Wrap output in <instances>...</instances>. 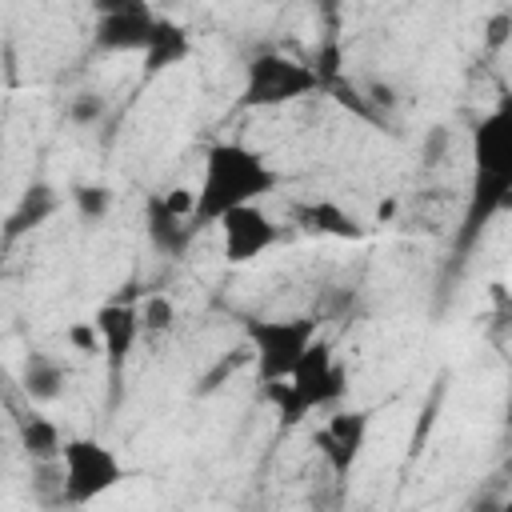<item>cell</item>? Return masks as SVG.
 I'll use <instances>...</instances> for the list:
<instances>
[{
    "mask_svg": "<svg viewBox=\"0 0 512 512\" xmlns=\"http://www.w3.org/2000/svg\"><path fill=\"white\" fill-rule=\"evenodd\" d=\"M64 388H68V368L48 352H28L20 368V392L28 396V404H52L64 396Z\"/></svg>",
    "mask_w": 512,
    "mask_h": 512,
    "instance_id": "cell-15",
    "label": "cell"
},
{
    "mask_svg": "<svg viewBox=\"0 0 512 512\" xmlns=\"http://www.w3.org/2000/svg\"><path fill=\"white\" fill-rule=\"evenodd\" d=\"M512 208V92L472 128V184L456 232V252H468L484 228Z\"/></svg>",
    "mask_w": 512,
    "mask_h": 512,
    "instance_id": "cell-1",
    "label": "cell"
},
{
    "mask_svg": "<svg viewBox=\"0 0 512 512\" xmlns=\"http://www.w3.org/2000/svg\"><path fill=\"white\" fill-rule=\"evenodd\" d=\"M156 12L144 0H104L96 8V28H92V44L100 52H148L152 36H156Z\"/></svg>",
    "mask_w": 512,
    "mask_h": 512,
    "instance_id": "cell-7",
    "label": "cell"
},
{
    "mask_svg": "<svg viewBox=\"0 0 512 512\" xmlns=\"http://www.w3.org/2000/svg\"><path fill=\"white\" fill-rule=\"evenodd\" d=\"M312 444L320 448L328 472L336 480H348L364 444H368V412L364 408H336L316 432H312Z\"/></svg>",
    "mask_w": 512,
    "mask_h": 512,
    "instance_id": "cell-8",
    "label": "cell"
},
{
    "mask_svg": "<svg viewBox=\"0 0 512 512\" xmlns=\"http://www.w3.org/2000/svg\"><path fill=\"white\" fill-rule=\"evenodd\" d=\"M104 112H108V100H104L100 92H92V88H84V92H76V96L68 100V120H72V124H80V128L100 124V120H104Z\"/></svg>",
    "mask_w": 512,
    "mask_h": 512,
    "instance_id": "cell-19",
    "label": "cell"
},
{
    "mask_svg": "<svg viewBox=\"0 0 512 512\" xmlns=\"http://www.w3.org/2000/svg\"><path fill=\"white\" fill-rule=\"evenodd\" d=\"M276 168L264 160V152L240 144V140H220L204 152V176L196 188V216L192 228L220 224L228 212L256 204L276 188Z\"/></svg>",
    "mask_w": 512,
    "mask_h": 512,
    "instance_id": "cell-2",
    "label": "cell"
},
{
    "mask_svg": "<svg viewBox=\"0 0 512 512\" xmlns=\"http://www.w3.org/2000/svg\"><path fill=\"white\" fill-rule=\"evenodd\" d=\"M12 424H16V440L28 456V464H56L64 456V432L56 428V420H48L36 408H12Z\"/></svg>",
    "mask_w": 512,
    "mask_h": 512,
    "instance_id": "cell-11",
    "label": "cell"
},
{
    "mask_svg": "<svg viewBox=\"0 0 512 512\" xmlns=\"http://www.w3.org/2000/svg\"><path fill=\"white\" fill-rule=\"evenodd\" d=\"M96 332H100V344H104V360H108V372L120 376L128 356L136 352L140 336H144V320H140V308L124 304V300H108L96 308L92 316Z\"/></svg>",
    "mask_w": 512,
    "mask_h": 512,
    "instance_id": "cell-10",
    "label": "cell"
},
{
    "mask_svg": "<svg viewBox=\"0 0 512 512\" xmlns=\"http://www.w3.org/2000/svg\"><path fill=\"white\" fill-rule=\"evenodd\" d=\"M72 208L84 224H104L112 212V188L108 184H76L72 188Z\"/></svg>",
    "mask_w": 512,
    "mask_h": 512,
    "instance_id": "cell-18",
    "label": "cell"
},
{
    "mask_svg": "<svg viewBox=\"0 0 512 512\" xmlns=\"http://www.w3.org/2000/svg\"><path fill=\"white\" fill-rule=\"evenodd\" d=\"M448 148H452V132H448L444 124H436V128L424 136V164H440Z\"/></svg>",
    "mask_w": 512,
    "mask_h": 512,
    "instance_id": "cell-24",
    "label": "cell"
},
{
    "mask_svg": "<svg viewBox=\"0 0 512 512\" xmlns=\"http://www.w3.org/2000/svg\"><path fill=\"white\" fill-rule=\"evenodd\" d=\"M64 340H68L76 352H84V356H96V352H104V344H100V332H96V324H92V320H80V324H72V328L64 332Z\"/></svg>",
    "mask_w": 512,
    "mask_h": 512,
    "instance_id": "cell-22",
    "label": "cell"
},
{
    "mask_svg": "<svg viewBox=\"0 0 512 512\" xmlns=\"http://www.w3.org/2000/svg\"><path fill=\"white\" fill-rule=\"evenodd\" d=\"M348 396V368L340 364L336 348L316 336V344L304 352V360L296 364V372L288 380L264 384V400L276 408L280 428H296L300 420H308L316 408H332Z\"/></svg>",
    "mask_w": 512,
    "mask_h": 512,
    "instance_id": "cell-3",
    "label": "cell"
},
{
    "mask_svg": "<svg viewBox=\"0 0 512 512\" xmlns=\"http://www.w3.org/2000/svg\"><path fill=\"white\" fill-rule=\"evenodd\" d=\"M500 512H512V500H504V504H500Z\"/></svg>",
    "mask_w": 512,
    "mask_h": 512,
    "instance_id": "cell-26",
    "label": "cell"
},
{
    "mask_svg": "<svg viewBox=\"0 0 512 512\" xmlns=\"http://www.w3.org/2000/svg\"><path fill=\"white\" fill-rule=\"evenodd\" d=\"M504 424L512 428V372H508V400H504Z\"/></svg>",
    "mask_w": 512,
    "mask_h": 512,
    "instance_id": "cell-25",
    "label": "cell"
},
{
    "mask_svg": "<svg viewBox=\"0 0 512 512\" xmlns=\"http://www.w3.org/2000/svg\"><path fill=\"white\" fill-rule=\"evenodd\" d=\"M56 208H60V192H56L52 184H32V188L16 200V208L8 212V220H4V232H0L4 248H12L20 236L44 228V224L56 216Z\"/></svg>",
    "mask_w": 512,
    "mask_h": 512,
    "instance_id": "cell-13",
    "label": "cell"
},
{
    "mask_svg": "<svg viewBox=\"0 0 512 512\" xmlns=\"http://www.w3.org/2000/svg\"><path fill=\"white\" fill-rule=\"evenodd\" d=\"M320 88V76L312 64H300L284 52H256L244 68V88H240V108H280L292 104L308 92Z\"/></svg>",
    "mask_w": 512,
    "mask_h": 512,
    "instance_id": "cell-5",
    "label": "cell"
},
{
    "mask_svg": "<svg viewBox=\"0 0 512 512\" xmlns=\"http://www.w3.org/2000/svg\"><path fill=\"white\" fill-rule=\"evenodd\" d=\"M216 228H220V248H224V260L228 264H248L256 256H264L280 240V224L260 204H248V208L228 212Z\"/></svg>",
    "mask_w": 512,
    "mask_h": 512,
    "instance_id": "cell-9",
    "label": "cell"
},
{
    "mask_svg": "<svg viewBox=\"0 0 512 512\" xmlns=\"http://www.w3.org/2000/svg\"><path fill=\"white\" fill-rule=\"evenodd\" d=\"M32 500L44 512L68 508V492H64V464H32Z\"/></svg>",
    "mask_w": 512,
    "mask_h": 512,
    "instance_id": "cell-17",
    "label": "cell"
},
{
    "mask_svg": "<svg viewBox=\"0 0 512 512\" xmlns=\"http://www.w3.org/2000/svg\"><path fill=\"white\" fill-rule=\"evenodd\" d=\"M320 320L316 316H252L244 324V344L252 348V364L260 384L288 380L304 352L316 344Z\"/></svg>",
    "mask_w": 512,
    "mask_h": 512,
    "instance_id": "cell-4",
    "label": "cell"
},
{
    "mask_svg": "<svg viewBox=\"0 0 512 512\" xmlns=\"http://www.w3.org/2000/svg\"><path fill=\"white\" fill-rule=\"evenodd\" d=\"M140 320H144V332H168L176 324V308L168 296H148L140 308Z\"/></svg>",
    "mask_w": 512,
    "mask_h": 512,
    "instance_id": "cell-21",
    "label": "cell"
},
{
    "mask_svg": "<svg viewBox=\"0 0 512 512\" xmlns=\"http://www.w3.org/2000/svg\"><path fill=\"white\" fill-rule=\"evenodd\" d=\"M144 232H148V244H152L160 256H172V260H180V256L188 252L192 236H196V228H192L188 220H180L176 212H168L164 192H152V196L144 200Z\"/></svg>",
    "mask_w": 512,
    "mask_h": 512,
    "instance_id": "cell-12",
    "label": "cell"
},
{
    "mask_svg": "<svg viewBox=\"0 0 512 512\" xmlns=\"http://www.w3.org/2000/svg\"><path fill=\"white\" fill-rule=\"evenodd\" d=\"M508 40H512V12H492L488 24H484V44L496 52V48H504Z\"/></svg>",
    "mask_w": 512,
    "mask_h": 512,
    "instance_id": "cell-23",
    "label": "cell"
},
{
    "mask_svg": "<svg viewBox=\"0 0 512 512\" xmlns=\"http://www.w3.org/2000/svg\"><path fill=\"white\" fill-rule=\"evenodd\" d=\"M508 472H512V456H508Z\"/></svg>",
    "mask_w": 512,
    "mask_h": 512,
    "instance_id": "cell-27",
    "label": "cell"
},
{
    "mask_svg": "<svg viewBox=\"0 0 512 512\" xmlns=\"http://www.w3.org/2000/svg\"><path fill=\"white\" fill-rule=\"evenodd\" d=\"M248 360H252V348H248V344L232 348V352H228V360L220 356V360L212 364V372H204V380H200V388H196V392H200V396H208V392H212L220 380H228V376H232L240 364H248Z\"/></svg>",
    "mask_w": 512,
    "mask_h": 512,
    "instance_id": "cell-20",
    "label": "cell"
},
{
    "mask_svg": "<svg viewBox=\"0 0 512 512\" xmlns=\"http://www.w3.org/2000/svg\"><path fill=\"white\" fill-rule=\"evenodd\" d=\"M64 492H68V508H84L100 496H108L120 480H124V464L120 456L92 440V436H68L64 444Z\"/></svg>",
    "mask_w": 512,
    "mask_h": 512,
    "instance_id": "cell-6",
    "label": "cell"
},
{
    "mask_svg": "<svg viewBox=\"0 0 512 512\" xmlns=\"http://www.w3.org/2000/svg\"><path fill=\"white\" fill-rule=\"evenodd\" d=\"M188 52H192V36L176 20L160 16L156 20V36H152V44L144 52V76H156V72H168V68L184 64Z\"/></svg>",
    "mask_w": 512,
    "mask_h": 512,
    "instance_id": "cell-16",
    "label": "cell"
},
{
    "mask_svg": "<svg viewBox=\"0 0 512 512\" xmlns=\"http://www.w3.org/2000/svg\"><path fill=\"white\" fill-rule=\"evenodd\" d=\"M292 220L312 232V236H332V240H360L364 236V224L340 208L336 200H308V204H296L292 208Z\"/></svg>",
    "mask_w": 512,
    "mask_h": 512,
    "instance_id": "cell-14",
    "label": "cell"
}]
</instances>
